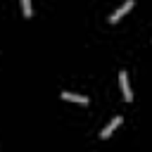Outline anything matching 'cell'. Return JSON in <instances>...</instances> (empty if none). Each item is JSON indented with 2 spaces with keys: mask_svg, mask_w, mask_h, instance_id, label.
<instances>
[{
  "mask_svg": "<svg viewBox=\"0 0 152 152\" xmlns=\"http://www.w3.org/2000/svg\"><path fill=\"white\" fill-rule=\"evenodd\" d=\"M133 5H135V0H126V2H124L119 10H114V12L109 14V19H107V21H109V24H116V21H119L124 14H128V12H131V7H133Z\"/></svg>",
  "mask_w": 152,
  "mask_h": 152,
  "instance_id": "1",
  "label": "cell"
},
{
  "mask_svg": "<svg viewBox=\"0 0 152 152\" xmlns=\"http://www.w3.org/2000/svg\"><path fill=\"white\" fill-rule=\"evenodd\" d=\"M119 86H121L124 100H126V102H133V90H131V86H128V74H126V71L119 74Z\"/></svg>",
  "mask_w": 152,
  "mask_h": 152,
  "instance_id": "2",
  "label": "cell"
},
{
  "mask_svg": "<svg viewBox=\"0 0 152 152\" xmlns=\"http://www.w3.org/2000/svg\"><path fill=\"white\" fill-rule=\"evenodd\" d=\"M121 121H124V116H114V119H112V121H109V124H107V126L102 128L100 138H102V140H107V138H109V135H112V133H114V131H116V128L121 126Z\"/></svg>",
  "mask_w": 152,
  "mask_h": 152,
  "instance_id": "3",
  "label": "cell"
},
{
  "mask_svg": "<svg viewBox=\"0 0 152 152\" xmlns=\"http://www.w3.org/2000/svg\"><path fill=\"white\" fill-rule=\"evenodd\" d=\"M62 100L78 102V104H88V97H86V95H76V93H69V90H64V93H62Z\"/></svg>",
  "mask_w": 152,
  "mask_h": 152,
  "instance_id": "4",
  "label": "cell"
},
{
  "mask_svg": "<svg viewBox=\"0 0 152 152\" xmlns=\"http://www.w3.org/2000/svg\"><path fill=\"white\" fill-rule=\"evenodd\" d=\"M21 12L24 17H31V0H21Z\"/></svg>",
  "mask_w": 152,
  "mask_h": 152,
  "instance_id": "5",
  "label": "cell"
}]
</instances>
